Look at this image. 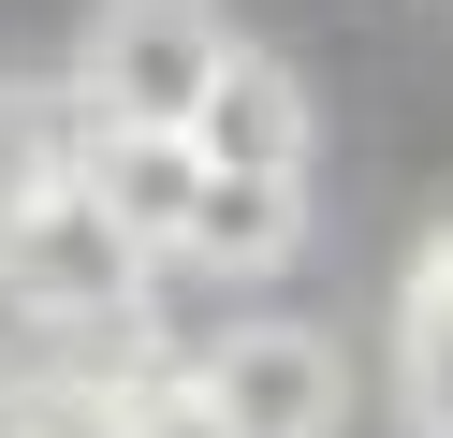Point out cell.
<instances>
[{
	"label": "cell",
	"mask_w": 453,
	"mask_h": 438,
	"mask_svg": "<svg viewBox=\"0 0 453 438\" xmlns=\"http://www.w3.org/2000/svg\"><path fill=\"white\" fill-rule=\"evenodd\" d=\"M219 58H234L219 0H103L73 44V103H88V132H190Z\"/></svg>",
	"instance_id": "1"
},
{
	"label": "cell",
	"mask_w": 453,
	"mask_h": 438,
	"mask_svg": "<svg viewBox=\"0 0 453 438\" xmlns=\"http://www.w3.org/2000/svg\"><path fill=\"white\" fill-rule=\"evenodd\" d=\"M147 278H161V263L88 204V175H59L44 204H15V219H0V307H30V321L118 336V321L147 307Z\"/></svg>",
	"instance_id": "2"
},
{
	"label": "cell",
	"mask_w": 453,
	"mask_h": 438,
	"mask_svg": "<svg viewBox=\"0 0 453 438\" xmlns=\"http://www.w3.org/2000/svg\"><path fill=\"white\" fill-rule=\"evenodd\" d=\"M336 409H351V365L307 321H234V336L190 350V424L205 438H336Z\"/></svg>",
	"instance_id": "3"
},
{
	"label": "cell",
	"mask_w": 453,
	"mask_h": 438,
	"mask_svg": "<svg viewBox=\"0 0 453 438\" xmlns=\"http://www.w3.org/2000/svg\"><path fill=\"white\" fill-rule=\"evenodd\" d=\"M190 161H219V175H307V88L278 73L264 44H234L219 88L190 103Z\"/></svg>",
	"instance_id": "4"
},
{
	"label": "cell",
	"mask_w": 453,
	"mask_h": 438,
	"mask_svg": "<svg viewBox=\"0 0 453 438\" xmlns=\"http://www.w3.org/2000/svg\"><path fill=\"white\" fill-rule=\"evenodd\" d=\"M73 175H88V204H103V219H118L147 263H176V234H190V190H205L190 132H88V146H73Z\"/></svg>",
	"instance_id": "5"
},
{
	"label": "cell",
	"mask_w": 453,
	"mask_h": 438,
	"mask_svg": "<svg viewBox=\"0 0 453 438\" xmlns=\"http://www.w3.org/2000/svg\"><path fill=\"white\" fill-rule=\"evenodd\" d=\"M190 365H30V438H176Z\"/></svg>",
	"instance_id": "6"
},
{
	"label": "cell",
	"mask_w": 453,
	"mask_h": 438,
	"mask_svg": "<svg viewBox=\"0 0 453 438\" xmlns=\"http://www.w3.org/2000/svg\"><path fill=\"white\" fill-rule=\"evenodd\" d=\"M293 249H307V175H219V161H205L176 263H234V278H264V263H293Z\"/></svg>",
	"instance_id": "7"
},
{
	"label": "cell",
	"mask_w": 453,
	"mask_h": 438,
	"mask_svg": "<svg viewBox=\"0 0 453 438\" xmlns=\"http://www.w3.org/2000/svg\"><path fill=\"white\" fill-rule=\"evenodd\" d=\"M73 146H88V103H30V88H0V219L59 190Z\"/></svg>",
	"instance_id": "8"
},
{
	"label": "cell",
	"mask_w": 453,
	"mask_h": 438,
	"mask_svg": "<svg viewBox=\"0 0 453 438\" xmlns=\"http://www.w3.org/2000/svg\"><path fill=\"white\" fill-rule=\"evenodd\" d=\"M395 409L410 438H453V321H395Z\"/></svg>",
	"instance_id": "9"
},
{
	"label": "cell",
	"mask_w": 453,
	"mask_h": 438,
	"mask_svg": "<svg viewBox=\"0 0 453 438\" xmlns=\"http://www.w3.org/2000/svg\"><path fill=\"white\" fill-rule=\"evenodd\" d=\"M395 321H453V219L424 234V263H410V307H395Z\"/></svg>",
	"instance_id": "10"
},
{
	"label": "cell",
	"mask_w": 453,
	"mask_h": 438,
	"mask_svg": "<svg viewBox=\"0 0 453 438\" xmlns=\"http://www.w3.org/2000/svg\"><path fill=\"white\" fill-rule=\"evenodd\" d=\"M0 438H30V365H0Z\"/></svg>",
	"instance_id": "11"
}]
</instances>
